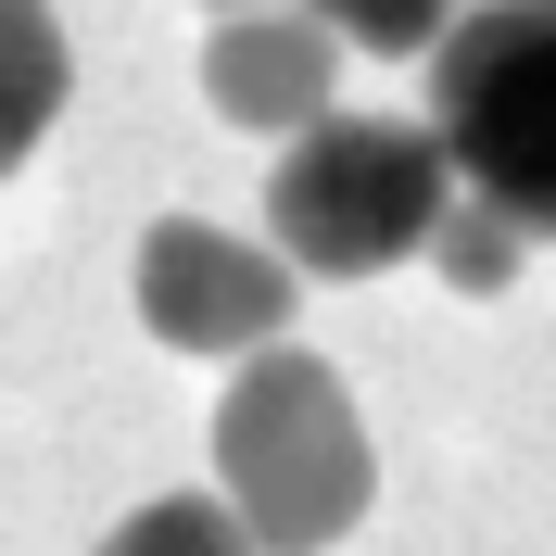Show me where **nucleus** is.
I'll return each instance as SVG.
<instances>
[{
    "label": "nucleus",
    "instance_id": "obj_1",
    "mask_svg": "<svg viewBox=\"0 0 556 556\" xmlns=\"http://www.w3.org/2000/svg\"><path fill=\"white\" fill-rule=\"evenodd\" d=\"M215 493L241 506V531L266 556H316L367 519L380 468H367V417H354L329 354L278 342L228 380V405H215Z\"/></svg>",
    "mask_w": 556,
    "mask_h": 556
},
{
    "label": "nucleus",
    "instance_id": "obj_2",
    "mask_svg": "<svg viewBox=\"0 0 556 556\" xmlns=\"http://www.w3.org/2000/svg\"><path fill=\"white\" fill-rule=\"evenodd\" d=\"M443 215L455 152L443 127H405V114H329L266 165V241L304 278H380L443 241Z\"/></svg>",
    "mask_w": 556,
    "mask_h": 556
},
{
    "label": "nucleus",
    "instance_id": "obj_3",
    "mask_svg": "<svg viewBox=\"0 0 556 556\" xmlns=\"http://www.w3.org/2000/svg\"><path fill=\"white\" fill-rule=\"evenodd\" d=\"M430 127L455 190L556 241V0H468V26L430 51Z\"/></svg>",
    "mask_w": 556,
    "mask_h": 556
},
{
    "label": "nucleus",
    "instance_id": "obj_4",
    "mask_svg": "<svg viewBox=\"0 0 556 556\" xmlns=\"http://www.w3.org/2000/svg\"><path fill=\"white\" fill-rule=\"evenodd\" d=\"M291 291H304V266L278 241H241L215 215L139 228V329L165 354H278L291 342Z\"/></svg>",
    "mask_w": 556,
    "mask_h": 556
},
{
    "label": "nucleus",
    "instance_id": "obj_5",
    "mask_svg": "<svg viewBox=\"0 0 556 556\" xmlns=\"http://www.w3.org/2000/svg\"><path fill=\"white\" fill-rule=\"evenodd\" d=\"M203 102L228 114V127H253V139L291 152L304 127L342 114V38L316 26V13H215V38H203Z\"/></svg>",
    "mask_w": 556,
    "mask_h": 556
},
{
    "label": "nucleus",
    "instance_id": "obj_6",
    "mask_svg": "<svg viewBox=\"0 0 556 556\" xmlns=\"http://www.w3.org/2000/svg\"><path fill=\"white\" fill-rule=\"evenodd\" d=\"M64 89H76L64 13H51V0H0V177L26 165L38 139H51V114H64Z\"/></svg>",
    "mask_w": 556,
    "mask_h": 556
},
{
    "label": "nucleus",
    "instance_id": "obj_7",
    "mask_svg": "<svg viewBox=\"0 0 556 556\" xmlns=\"http://www.w3.org/2000/svg\"><path fill=\"white\" fill-rule=\"evenodd\" d=\"M215 13H316L342 51H380V64H417L468 26V0H215Z\"/></svg>",
    "mask_w": 556,
    "mask_h": 556
},
{
    "label": "nucleus",
    "instance_id": "obj_8",
    "mask_svg": "<svg viewBox=\"0 0 556 556\" xmlns=\"http://www.w3.org/2000/svg\"><path fill=\"white\" fill-rule=\"evenodd\" d=\"M102 556H266V544L241 531V506H228V493H152L139 519L102 531Z\"/></svg>",
    "mask_w": 556,
    "mask_h": 556
},
{
    "label": "nucleus",
    "instance_id": "obj_9",
    "mask_svg": "<svg viewBox=\"0 0 556 556\" xmlns=\"http://www.w3.org/2000/svg\"><path fill=\"white\" fill-rule=\"evenodd\" d=\"M519 253H531L519 215H493L481 190H455V215H443V241H430V266H443L455 291H506V278H519Z\"/></svg>",
    "mask_w": 556,
    "mask_h": 556
}]
</instances>
